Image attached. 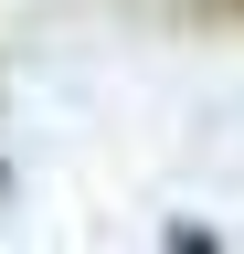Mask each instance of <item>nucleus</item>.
Instances as JSON below:
<instances>
[{"label":"nucleus","mask_w":244,"mask_h":254,"mask_svg":"<svg viewBox=\"0 0 244 254\" xmlns=\"http://www.w3.org/2000/svg\"><path fill=\"white\" fill-rule=\"evenodd\" d=\"M170 254H223V244H212L202 222H170Z\"/></svg>","instance_id":"obj_1"},{"label":"nucleus","mask_w":244,"mask_h":254,"mask_svg":"<svg viewBox=\"0 0 244 254\" xmlns=\"http://www.w3.org/2000/svg\"><path fill=\"white\" fill-rule=\"evenodd\" d=\"M0 190H11V159H0Z\"/></svg>","instance_id":"obj_2"},{"label":"nucleus","mask_w":244,"mask_h":254,"mask_svg":"<svg viewBox=\"0 0 244 254\" xmlns=\"http://www.w3.org/2000/svg\"><path fill=\"white\" fill-rule=\"evenodd\" d=\"M212 11H244V0H212Z\"/></svg>","instance_id":"obj_3"}]
</instances>
